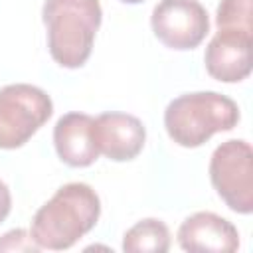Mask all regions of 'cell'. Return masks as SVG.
Masks as SVG:
<instances>
[{
    "label": "cell",
    "instance_id": "8fae6325",
    "mask_svg": "<svg viewBox=\"0 0 253 253\" xmlns=\"http://www.w3.org/2000/svg\"><path fill=\"white\" fill-rule=\"evenodd\" d=\"M123 249L126 253H164L170 249V231L166 223L160 219H140L125 233Z\"/></svg>",
    "mask_w": 253,
    "mask_h": 253
},
{
    "label": "cell",
    "instance_id": "ba28073f",
    "mask_svg": "<svg viewBox=\"0 0 253 253\" xmlns=\"http://www.w3.org/2000/svg\"><path fill=\"white\" fill-rule=\"evenodd\" d=\"M93 134L99 154H105L115 162L136 158L146 140V128L136 117L115 111L95 119Z\"/></svg>",
    "mask_w": 253,
    "mask_h": 253
},
{
    "label": "cell",
    "instance_id": "6da1fadb",
    "mask_svg": "<svg viewBox=\"0 0 253 253\" xmlns=\"http://www.w3.org/2000/svg\"><path fill=\"white\" fill-rule=\"evenodd\" d=\"M99 213L97 192L85 182H69L36 211L30 233L40 249H69L95 227Z\"/></svg>",
    "mask_w": 253,
    "mask_h": 253
},
{
    "label": "cell",
    "instance_id": "8992f818",
    "mask_svg": "<svg viewBox=\"0 0 253 253\" xmlns=\"http://www.w3.org/2000/svg\"><path fill=\"white\" fill-rule=\"evenodd\" d=\"M154 36L172 49H194L210 32V18L198 0H160L150 16Z\"/></svg>",
    "mask_w": 253,
    "mask_h": 253
},
{
    "label": "cell",
    "instance_id": "30bf717a",
    "mask_svg": "<svg viewBox=\"0 0 253 253\" xmlns=\"http://www.w3.org/2000/svg\"><path fill=\"white\" fill-rule=\"evenodd\" d=\"M95 119L85 113H67L53 126V144L57 156L73 166L85 168L99 158L93 134Z\"/></svg>",
    "mask_w": 253,
    "mask_h": 253
},
{
    "label": "cell",
    "instance_id": "4fadbf2b",
    "mask_svg": "<svg viewBox=\"0 0 253 253\" xmlns=\"http://www.w3.org/2000/svg\"><path fill=\"white\" fill-rule=\"evenodd\" d=\"M0 251H40L32 233L26 229H12L0 237Z\"/></svg>",
    "mask_w": 253,
    "mask_h": 253
},
{
    "label": "cell",
    "instance_id": "7a4b0ae2",
    "mask_svg": "<svg viewBox=\"0 0 253 253\" xmlns=\"http://www.w3.org/2000/svg\"><path fill=\"white\" fill-rule=\"evenodd\" d=\"M42 18L47 28V47L55 63L67 69L81 67L93 49L101 26L99 0H45Z\"/></svg>",
    "mask_w": 253,
    "mask_h": 253
},
{
    "label": "cell",
    "instance_id": "9a60e30c",
    "mask_svg": "<svg viewBox=\"0 0 253 253\" xmlns=\"http://www.w3.org/2000/svg\"><path fill=\"white\" fill-rule=\"evenodd\" d=\"M121 2H126V4H138V2H142V0H121Z\"/></svg>",
    "mask_w": 253,
    "mask_h": 253
},
{
    "label": "cell",
    "instance_id": "5b68a950",
    "mask_svg": "<svg viewBox=\"0 0 253 253\" xmlns=\"http://www.w3.org/2000/svg\"><path fill=\"white\" fill-rule=\"evenodd\" d=\"M210 180L225 206L237 213L253 211V150L249 142H221L210 160Z\"/></svg>",
    "mask_w": 253,
    "mask_h": 253
},
{
    "label": "cell",
    "instance_id": "277c9868",
    "mask_svg": "<svg viewBox=\"0 0 253 253\" xmlns=\"http://www.w3.org/2000/svg\"><path fill=\"white\" fill-rule=\"evenodd\" d=\"M49 95L28 83H12L0 89V148L24 146L51 117Z\"/></svg>",
    "mask_w": 253,
    "mask_h": 253
},
{
    "label": "cell",
    "instance_id": "5bb4252c",
    "mask_svg": "<svg viewBox=\"0 0 253 253\" xmlns=\"http://www.w3.org/2000/svg\"><path fill=\"white\" fill-rule=\"evenodd\" d=\"M10 210H12V196H10L8 186L0 180V223L8 217Z\"/></svg>",
    "mask_w": 253,
    "mask_h": 253
},
{
    "label": "cell",
    "instance_id": "9c48e42d",
    "mask_svg": "<svg viewBox=\"0 0 253 253\" xmlns=\"http://www.w3.org/2000/svg\"><path fill=\"white\" fill-rule=\"evenodd\" d=\"M178 243L184 251L233 253L239 249L237 227L213 211H196L178 227Z\"/></svg>",
    "mask_w": 253,
    "mask_h": 253
},
{
    "label": "cell",
    "instance_id": "52a82bcc",
    "mask_svg": "<svg viewBox=\"0 0 253 253\" xmlns=\"http://www.w3.org/2000/svg\"><path fill=\"white\" fill-rule=\"evenodd\" d=\"M251 32L219 30L206 47L208 73L223 83L243 81L251 73Z\"/></svg>",
    "mask_w": 253,
    "mask_h": 253
},
{
    "label": "cell",
    "instance_id": "3957f363",
    "mask_svg": "<svg viewBox=\"0 0 253 253\" xmlns=\"http://www.w3.org/2000/svg\"><path fill=\"white\" fill-rule=\"evenodd\" d=\"M237 123V103L215 91L180 95L170 101L164 111V126L168 136L184 148L202 146L215 132L231 130Z\"/></svg>",
    "mask_w": 253,
    "mask_h": 253
},
{
    "label": "cell",
    "instance_id": "7c38bea8",
    "mask_svg": "<svg viewBox=\"0 0 253 253\" xmlns=\"http://www.w3.org/2000/svg\"><path fill=\"white\" fill-rule=\"evenodd\" d=\"M215 24L217 30H243L253 34V0H221Z\"/></svg>",
    "mask_w": 253,
    "mask_h": 253
}]
</instances>
